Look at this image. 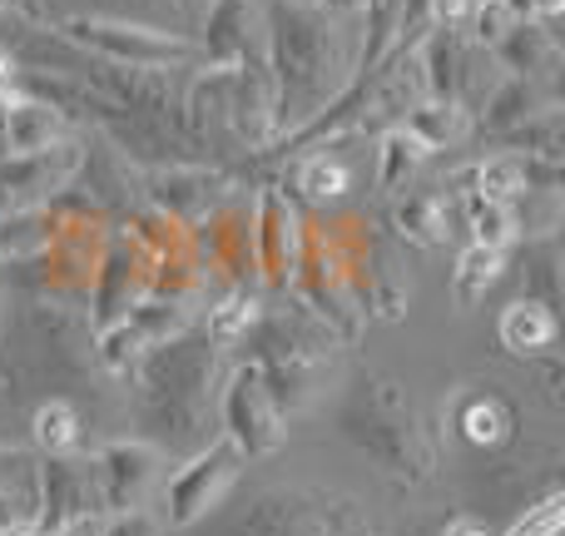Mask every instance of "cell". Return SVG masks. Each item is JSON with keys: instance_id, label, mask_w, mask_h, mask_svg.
Here are the masks:
<instances>
[{"instance_id": "15", "label": "cell", "mask_w": 565, "mask_h": 536, "mask_svg": "<svg viewBox=\"0 0 565 536\" xmlns=\"http://www.w3.org/2000/svg\"><path fill=\"white\" fill-rule=\"evenodd\" d=\"M441 536H491V532H487V527H477V522H451V527L441 532Z\"/></svg>"}, {"instance_id": "8", "label": "cell", "mask_w": 565, "mask_h": 536, "mask_svg": "<svg viewBox=\"0 0 565 536\" xmlns=\"http://www.w3.org/2000/svg\"><path fill=\"white\" fill-rule=\"evenodd\" d=\"M75 408L70 402H45V408L35 412V442L45 452H65V448H75Z\"/></svg>"}, {"instance_id": "6", "label": "cell", "mask_w": 565, "mask_h": 536, "mask_svg": "<svg viewBox=\"0 0 565 536\" xmlns=\"http://www.w3.org/2000/svg\"><path fill=\"white\" fill-rule=\"evenodd\" d=\"M526 189V169H521V159L501 155V159H487L477 175V195L481 199H497V204H511V199Z\"/></svg>"}, {"instance_id": "14", "label": "cell", "mask_w": 565, "mask_h": 536, "mask_svg": "<svg viewBox=\"0 0 565 536\" xmlns=\"http://www.w3.org/2000/svg\"><path fill=\"white\" fill-rule=\"evenodd\" d=\"M471 10H477V0H437V15L447 20V25H467Z\"/></svg>"}, {"instance_id": "5", "label": "cell", "mask_w": 565, "mask_h": 536, "mask_svg": "<svg viewBox=\"0 0 565 536\" xmlns=\"http://www.w3.org/2000/svg\"><path fill=\"white\" fill-rule=\"evenodd\" d=\"M471 234L487 249H507V239L516 234V214L511 204H497V199H471Z\"/></svg>"}, {"instance_id": "2", "label": "cell", "mask_w": 565, "mask_h": 536, "mask_svg": "<svg viewBox=\"0 0 565 536\" xmlns=\"http://www.w3.org/2000/svg\"><path fill=\"white\" fill-rule=\"evenodd\" d=\"M556 338V318H551L541 303H511L501 313V343L511 353H536V348H551Z\"/></svg>"}, {"instance_id": "7", "label": "cell", "mask_w": 565, "mask_h": 536, "mask_svg": "<svg viewBox=\"0 0 565 536\" xmlns=\"http://www.w3.org/2000/svg\"><path fill=\"white\" fill-rule=\"evenodd\" d=\"M497 273H501V249L471 244L457 264V293L461 298H477V293H487V283H497Z\"/></svg>"}, {"instance_id": "16", "label": "cell", "mask_w": 565, "mask_h": 536, "mask_svg": "<svg viewBox=\"0 0 565 536\" xmlns=\"http://www.w3.org/2000/svg\"><path fill=\"white\" fill-rule=\"evenodd\" d=\"M10 80H15V55H10L6 45H0V90H6Z\"/></svg>"}, {"instance_id": "1", "label": "cell", "mask_w": 565, "mask_h": 536, "mask_svg": "<svg viewBox=\"0 0 565 536\" xmlns=\"http://www.w3.org/2000/svg\"><path fill=\"white\" fill-rule=\"evenodd\" d=\"M79 35L95 40L99 50L109 55H129V60H169V55H184V45L164 35H149V30H125V25H79Z\"/></svg>"}, {"instance_id": "12", "label": "cell", "mask_w": 565, "mask_h": 536, "mask_svg": "<svg viewBox=\"0 0 565 536\" xmlns=\"http://www.w3.org/2000/svg\"><path fill=\"white\" fill-rule=\"evenodd\" d=\"M461 428H467L471 442H497L501 432H507V412H501L497 402H471L467 418H461Z\"/></svg>"}, {"instance_id": "10", "label": "cell", "mask_w": 565, "mask_h": 536, "mask_svg": "<svg viewBox=\"0 0 565 536\" xmlns=\"http://www.w3.org/2000/svg\"><path fill=\"white\" fill-rule=\"evenodd\" d=\"M254 298H244V293H234V298H224L218 308H209V338L214 343H234L248 333V323H254Z\"/></svg>"}, {"instance_id": "13", "label": "cell", "mask_w": 565, "mask_h": 536, "mask_svg": "<svg viewBox=\"0 0 565 536\" xmlns=\"http://www.w3.org/2000/svg\"><path fill=\"white\" fill-rule=\"evenodd\" d=\"M561 6L565 0H501V10H507L511 20H531V25H536V20H556Z\"/></svg>"}, {"instance_id": "9", "label": "cell", "mask_w": 565, "mask_h": 536, "mask_svg": "<svg viewBox=\"0 0 565 536\" xmlns=\"http://www.w3.org/2000/svg\"><path fill=\"white\" fill-rule=\"evenodd\" d=\"M298 185H302V195H308V199H342L352 179H348V169H342L338 159L318 155V159H308V165H302Z\"/></svg>"}, {"instance_id": "3", "label": "cell", "mask_w": 565, "mask_h": 536, "mask_svg": "<svg viewBox=\"0 0 565 536\" xmlns=\"http://www.w3.org/2000/svg\"><path fill=\"white\" fill-rule=\"evenodd\" d=\"M218 472H224V458L199 462V467L189 472V477H179V482H174V492H169V507H174V522H189V517H199V512L209 507Z\"/></svg>"}, {"instance_id": "11", "label": "cell", "mask_w": 565, "mask_h": 536, "mask_svg": "<svg viewBox=\"0 0 565 536\" xmlns=\"http://www.w3.org/2000/svg\"><path fill=\"white\" fill-rule=\"evenodd\" d=\"M561 517H565V497L556 492V497H546L541 507H531L507 536H556L561 532Z\"/></svg>"}, {"instance_id": "4", "label": "cell", "mask_w": 565, "mask_h": 536, "mask_svg": "<svg viewBox=\"0 0 565 536\" xmlns=\"http://www.w3.org/2000/svg\"><path fill=\"white\" fill-rule=\"evenodd\" d=\"M6 135H10V149H45L50 135H55V115L45 105L20 99V105L6 109Z\"/></svg>"}]
</instances>
